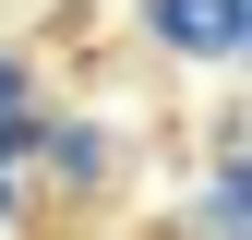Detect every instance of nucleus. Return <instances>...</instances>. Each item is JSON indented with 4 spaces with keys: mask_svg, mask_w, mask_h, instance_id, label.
<instances>
[{
    "mask_svg": "<svg viewBox=\"0 0 252 240\" xmlns=\"http://www.w3.org/2000/svg\"><path fill=\"white\" fill-rule=\"evenodd\" d=\"M156 36L180 60H228V48H252V0H156Z\"/></svg>",
    "mask_w": 252,
    "mask_h": 240,
    "instance_id": "1",
    "label": "nucleus"
},
{
    "mask_svg": "<svg viewBox=\"0 0 252 240\" xmlns=\"http://www.w3.org/2000/svg\"><path fill=\"white\" fill-rule=\"evenodd\" d=\"M48 168H60V180H96L108 144H96V132H48Z\"/></svg>",
    "mask_w": 252,
    "mask_h": 240,
    "instance_id": "2",
    "label": "nucleus"
},
{
    "mask_svg": "<svg viewBox=\"0 0 252 240\" xmlns=\"http://www.w3.org/2000/svg\"><path fill=\"white\" fill-rule=\"evenodd\" d=\"M204 216H216V228H252V168H228V180H216V204H204Z\"/></svg>",
    "mask_w": 252,
    "mask_h": 240,
    "instance_id": "3",
    "label": "nucleus"
},
{
    "mask_svg": "<svg viewBox=\"0 0 252 240\" xmlns=\"http://www.w3.org/2000/svg\"><path fill=\"white\" fill-rule=\"evenodd\" d=\"M0 108H24V60L12 48H0Z\"/></svg>",
    "mask_w": 252,
    "mask_h": 240,
    "instance_id": "4",
    "label": "nucleus"
}]
</instances>
